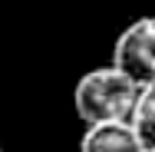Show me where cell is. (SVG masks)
I'll list each match as a JSON object with an SVG mask.
<instances>
[{
    "instance_id": "1",
    "label": "cell",
    "mask_w": 155,
    "mask_h": 152,
    "mask_svg": "<svg viewBox=\"0 0 155 152\" xmlns=\"http://www.w3.org/2000/svg\"><path fill=\"white\" fill-rule=\"evenodd\" d=\"M139 93H142V86L125 69L109 63V66L89 69L76 83L73 106H76V116L86 126L89 122H119V119H132Z\"/></svg>"
},
{
    "instance_id": "2",
    "label": "cell",
    "mask_w": 155,
    "mask_h": 152,
    "mask_svg": "<svg viewBox=\"0 0 155 152\" xmlns=\"http://www.w3.org/2000/svg\"><path fill=\"white\" fill-rule=\"evenodd\" d=\"M112 63L125 69L139 86L155 83V17H139L119 33Z\"/></svg>"
},
{
    "instance_id": "3",
    "label": "cell",
    "mask_w": 155,
    "mask_h": 152,
    "mask_svg": "<svg viewBox=\"0 0 155 152\" xmlns=\"http://www.w3.org/2000/svg\"><path fill=\"white\" fill-rule=\"evenodd\" d=\"M142 149L145 146H142L132 119L89 122L83 139H79V152H142Z\"/></svg>"
},
{
    "instance_id": "4",
    "label": "cell",
    "mask_w": 155,
    "mask_h": 152,
    "mask_svg": "<svg viewBox=\"0 0 155 152\" xmlns=\"http://www.w3.org/2000/svg\"><path fill=\"white\" fill-rule=\"evenodd\" d=\"M132 126H135L142 146L155 149V83L142 86L139 103H135V113H132Z\"/></svg>"
},
{
    "instance_id": "5",
    "label": "cell",
    "mask_w": 155,
    "mask_h": 152,
    "mask_svg": "<svg viewBox=\"0 0 155 152\" xmlns=\"http://www.w3.org/2000/svg\"><path fill=\"white\" fill-rule=\"evenodd\" d=\"M142 152H155V149H142Z\"/></svg>"
},
{
    "instance_id": "6",
    "label": "cell",
    "mask_w": 155,
    "mask_h": 152,
    "mask_svg": "<svg viewBox=\"0 0 155 152\" xmlns=\"http://www.w3.org/2000/svg\"><path fill=\"white\" fill-rule=\"evenodd\" d=\"M0 152H3V146H0Z\"/></svg>"
}]
</instances>
